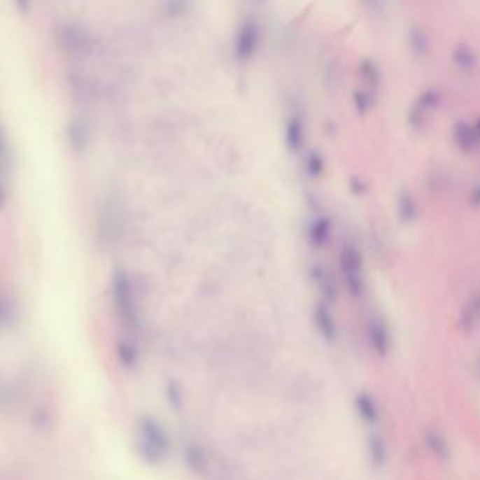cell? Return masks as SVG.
I'll return each instance as SVG.
<instances>
[{
  "mask_svg": "<svg viewBox=\"0 0 480 480\" xmlns=\"http://www.w3.org/2000/svg\"><path fill=\"white\" fill-rule=\"evenodd\" d=\"M2 203H4V192L0 190V206H2Z\"/></svg>",
  "mask_w": 480,
  "mask_h": 480,
  "instance_id": "obj_6",
  "label": "cell"
},
{
  "mask_svg": "<svg viewBox=\"0 0 480 480\" xmlns=\"http://www.w3.org/2000/svg\"><path fill=\"white\" fill-rule=\"evenodd\" d=\"M111 300L113 310L117 313L118 323L122 325L128 332H135L141 327V310L135 289L129 281V276L122 270L115 272L111 280Z\"/></svg>",
  "mask_w": 480,
  "mask_h": 480,
  "instance_id": "obj_1",
  "label": "cell"
},
{
  "mask_svg": "<svg viewBox=\"0 0 480 480\" xmlns=\"http://www.w3.org/2000/svg\"><path fill=\"white\" fill-rule=\"evenodd\" d=\"M118 357H120V360H122L124 366H134L137 355H135V351L132 349V347H124V349L120 347V353H118Z\"/></svg>",
  "mask_w": 480,
  "mask_h": 480,
  "instance_id": "obj_4",
  "label": "cell"
},
{
  "mask_svg": "<svg viewBox=\"0 0 480 480\" xmlns=\"http://www.w3.org/2000/svg\"><path fill=\"white\" fill-rule=\"evenodd\" d=\"M137 452L143 462L148 465H160L169 452V437L160 422L154 418H143L139 424Z\"/></svg>",
  "mask_w": 480,
  "mask_h": 480,
  "instance_id": "obj_2",
  "label": "cell"
},
{
  "mask_svg": "<svg viewBox=\"0 0 480 480\" xmlns=\"http://www.w3.org/2000/svg\"><path fill=\"white\" fill-rule=\"evenodd\" d=\"M255 43H257V34H255V29L252 24L246 23L242 29H240L239 36H237V57L239 59H248L252 57L253 49H255Z\"/></svg>",
  "mask_w": 480,
  "mask_h": 480,
  "instance_id": "obj_3",
  "label": "cell"
},
{
  "mask_svg": "<svg viewBox=\"0 0 480 480\" xmlns=\"http://www.w3.org/2000/svg\"><path fill=\"white\" fill-rule=\"evenodd\" d=\"M8 321H10V306H8L6 300L0 297V325H4Z\"/></svg>",
  "mask_w": 480,
  "mask_h": 480,
  "instance_id": "obj_5",
  "label": "cell"
}]
</instances>
